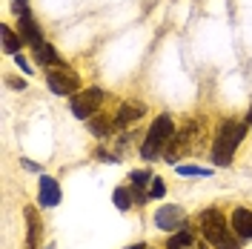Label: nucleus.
Here are the masks:
<instances>
[{"mask_svg": "<svg viewBox=\"0 0 252 249\" xmlns=\"http://www.w3.org/2000/svg\"><path fill=\"white\" fill-rule=\"evenodd\" d=\"M229 226H232V232H235L238 238L250 241L252 238V212L244 209V206H238L235 212H232V218H229Z\"/></svg>", "mask_w": 252, "mask_h": 249, "instance_id": "1a4fd4ad", "label": "nucleus"}, {"mask_svg": "<svg viewBox=\"0 0 252 249\" xmlns=\"http://www.w3.org/2000/svg\"><path fill=\"white\" fill-rule=\"evenodd\" d=\"M34 61L40 63V66H61V69H66L63 61H61V55L52 49V43H43V46L34 49Z\"/></svg>", "mask_w": 252, "mask_h": 249, "instance_id": "9b49d317", "label": "nucleus"}, {"mask_svg": "<svg viewBox=\"0 0 252 249\" xmlns=\"http://www.w3.org/2000/svg\"><path fill=\"white\" fill-rule=\"evenodd\" d=\"M166 195V184L160 181V178H152V184H149V198H163Z\"/></svg>", "mask_w": 252, "mask_h": 249, "instance_id": "6ab92c4d", "label": "nucleus"}, {"mask_svg": "<svg viewBox=\"0 0 252 249\" xmlns=\"http://www.w3.org/2000/svg\"><path fill=\"white\" fill-rule=\"evenodd\" d=\"M9 86H17V89H26V80H9Z\"/></svg>", "mask_w": 252, "mask_h": 249, "instance_id": "412c9836", "label": "nucleus"}, {"mask_svg": "<svg viewBox=\"0 0 252 249\" xmlns=\"http://www.w3.org/2000/svg\"><path fill=\"white\" fill-rule=\"evenodd\" d=\"M126 249H146V244H132V247H126Z\"/></svg>", "mask_w": 252, "mask_h": 249, "instance_id": "5701e85b", "label": "nucleus"}, {"mask_svg": "<svg viewBox=\"0 0 252 249\" xmlns=\"http://www.w3.org/2000/svg\"><path fill=\"white\" fill-rule=\"evenodd\" d=\"M201 235L212 249H241L238 235L232 232V226H226V218L218 209H204L201 212Z\"/></svg>", "mask_w": 252, "mask_h": 249, "instance_id": "f257e3e1", "label": "nucleus"}, {"mask_svg": "<svg viewBox=\"0 0 252 249\" xmlns=\"http://www.w3.org/2000/svg\"><path fill=\"white\" fill-rule=\"evenodd\" d=\"M132 189L129 187H118L115 189V206H118V209H121V212H129V209H132Z\"/></svg>", "mask_w": 252, "mask_h": 249, "instance_id": "f3484780", "label": "nucleus"}, {"mask_svg": "<svg viewBox=\"0 0 252 249\" xmlns=\"http://www.w3.org/2000/svg\"><path fill=\"white\" fill-rule=\"evenodd\" d=\"M46 249H55V244H49V247H46Z\"/></svg>", "mask_w": 252, "mask_h": 249, "instance_id": "b1692460", "label": "nucleus"}, {"mask_svg": "<svg viewBox=\"0 0 252 249\" xmlns=\"http://www.w3.org/2000/svg\"><path fill=\"white\" fill-rule=\"evenodd\" d=\"M26 220H29V238H26V247L29 249H37L40 247V220H37V212L34 209H26Z\"/></svg>", "mask_w": 252, "mask_h": 249, "instance_id": "ddd939ff", "label": "nucleus"}, {"mask_svg": "<svg viewBox=\"0 0 252 249\" xmlns=\"http://www.w3.org/2000/svg\"><path fill=\"white\" fill-rule=\"evenodd\" d=\"M143 112H146L143 103H124V106L118 109V115H115V126H129L132 121L143 118Z\"/></svg>", "mask_w": 252, "mask_h": 249, "instance_id": "9d476101", "label": "nucleus"}, {"mask_svg": "<svg viewBox=\"0 0 252 249\" xmlns=\"http://www.w3.org/2000/svg\"><path fill=\"white\" fill-rule=\"evenodd\" d=\"M152 178H155V175H152L149 169H135L132 175H129V187H132V189H141V192H143V189L152 184ZM146 195H149V192H146Z\"/></svg>", "mask_w": 252, "mask_h": 249, "instance_id": "4468645a", "label": "nucleus"}, {"mask_svg": "<svg viewBox=\"0 0 252 249\" xmlns=\"http://www.w3.org/2000/svg\"><path fill=\"white\" fill-rule=\"evenodd\" d=\"M175 169H178V175H187V178H192V175H212V169H204V166H189V163H178Z\"/></svg>", "mask_w": 252, "mask_h": 249, "instance_id": "a211bd4d", "label": "nucleus"}, {"mask_svg": "<svg viewBox=\"0 0 252 249\" xmlns=\"http://www.w3.org/2000/svg\"><path fill=\"white\" fill-rule=\"evenodd\" d=\"M37 201H40L43 209H52V206H58V203H61V187H58V181H55V178H49V175L40 178Z\"/></svg>", "mask_w": 252, "mask_h": 249, "instance_id": "6e6552de", "label": "nucleus"}, {"mask_svg": "<svg viewBox=\"0 0 252 249\" xmlns=\"http://www.w3.org/2000/svg\"><path fill=\"white\" fill-rule=\"evenodd\" d=\"M46 83L55 94H75V89L80 86V80L69 69H61V72L52 69V72H46Z\"/></svg>", "mask_w": 252, "mask_h": 249, "instance_id": "423d86ee", "label": "nucleus"}, {"mask_svg": "<svg viewBox=\"0 0 252 249\" xmlns=\"http://www.w3.org/2000/svg\"><path fill=\"white\" fill-rule=\"evenodd\" d=\"M0 31H3V52H6V55H20V49H23L26 40H23L20 34H15L9 26H0Z\"/></svg>", "mask_w": 252, "mask_h": 249, "instance_id": "f8f14e48", "label": "nucleus"}, {"mask_svg": "<svg viewBox=\"0 0 252 249\" xmlns=\"http://www.w3.org/2000/svg\"><path fill=\"white\" fill-rule=\"evenodd\" d=\"M184 209L181 206H175V203H166V206H160L155 212V226L158 229H163V232H178V229H184L187 223H184Z\"/></svg>", "mask_w": 252, "mask_h": 249, "instance_id": "39448f33", "label": "nucleus"}, {"mask_svg": "<svg viewBox=\"0 0 252 249\" xmlns=\"http://www.w3.org/2000/svg\"><path fill=\"white\" fill-rule=\"evenodd\" d=\"M15 63L23 69V72H26V75H32V66L26 63V58H23V55H15Z\"/></svg>", "mask_w": 252, "mask_h": 249, "instance_id": "aec40b11", "label": "nucleus"}, {"mask_svg": "<svg viewBox=\"0 0 252 249\" xmlns=\"http://www.w3.org/2000/svg\"><path fill=\"white\" fill-rule=\"evenodd\" d=\"M112 126H115V121H106V118H100V115L89 118V129H92L97 138H106V135L112 132Z\"/></svg>", "mask_w": 252, "mask_h": 249, "instance_id": "dca6fc26", "label": "nucleus"}, {"mask_svg": "<svg viewBox=\"0 0 252 249\" xmlns=\"http://www.w3.org/2000/svg\"><path fill=\"white\" fill-rule=\"evenodd\" d=\"M100 103H103V89L92 86V89H86V92H80V94L72 97V115H75L78 121H89V118L97 115Z\"/></svg>", "mask_w": 252, "mask_h": 249, "instance_id": "20e7f679", "label": "nucleus"}, {"mask_svg": "<svg viewBox=\"0 0 252 249\" xmlns=\"http://www.w3.org/2000/svg\"><path fill=\"white\" fill-rule=\"evenodd\" d=\"M247 135V124H235V121H223L218 129V138H215V146H212V160L215 166H229L232 163V155H235L238 143Z\"/></svg>", "mask_w": 252, "mask_h": 249, "instance_id": "f03ea898", "label": "nucleus"}, {"mask_svg": "<svg viewBox=\"0 0 252 249\" xmlns=\"http://www.w3.org/2000/svg\"><path fill=\"white\" fill-rule=\"evenodd\" d=\"M201 249H209V247H204V244H201Z\"/></svg>", "mask_w": 252, "mask_h": 249, "instance_id": "393cba45", "label": "nucleus"}, {"mask_svg": "<svg viewBox=\"0 0 252 249\" xmlns=\"http://www.w3.org/2000/svg\"><path fill=\"white\" fill-rule=\"evenodd\" d=\"M20 37H23V40H26L32 49H37V46H43V43H46L29 9H23V12H20Z\"/></svg>", "mask_w": 252, "mask_h": 249, "instance_id": "0eeeda50", "label": "nucleus"}, {"mask_svg": "<svg viewBox=\"0 0 252 249\" xmlns=\"http://www.w3.org/2000/svg\"><path fill=\"white\" fill-rule=\"evenodd\" d=\"M192 241H195V238H192V232L184 226V229H178V232H175L172 238L166 241V249H187Z\"/></svg>", "mask_w": 252, "mask_h": 249, "instance_id": "2eb2a0df", "label": "nucleus"}, {"mask_svg": "<svg viewBox=\"0 0 252 249\" xmlns=\"http://www.w3.org/2000/svg\"><path fill=\"white\" fill-rule=\"evenodd\" d=\"M15 9H17V15H20V12L26 9V0H17V3H15Z\"/></svg>", "mask_w": 252, "mask_h": 249, "instance_id": "4be33fe9", "label": "nucleus"}, {"mask_svg": "<svg viewBox=\"0 0 252 249\" xmlns=\"http://www.w3.org/2000/svg\"><path fill=\"white\" fill-rule=\"evenodd\" d=\"M175 138V124L169 115H160L155 124L149 126L146 138H143V146H141V155L143 160H158L160 152H166V146L172 143Z\"/></svg>", "mask_w": 252, "mask_h": 249, "instance_id": "7ed1b4c3", "label": "nucleus"}]
</instances>
